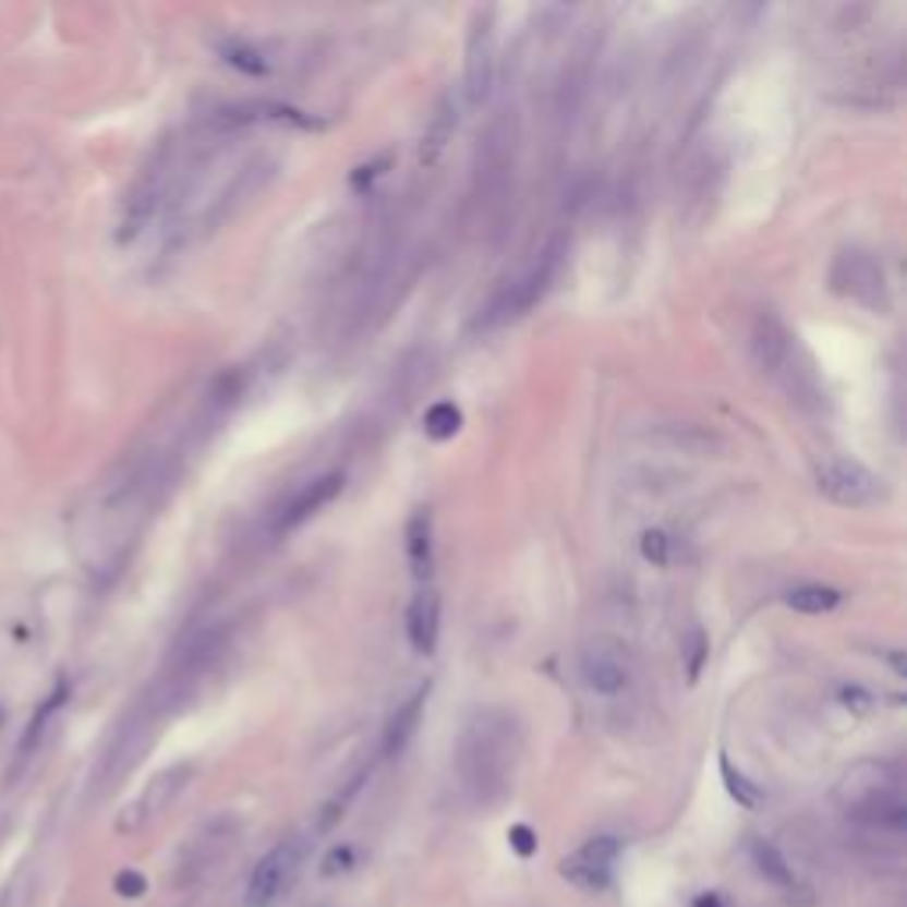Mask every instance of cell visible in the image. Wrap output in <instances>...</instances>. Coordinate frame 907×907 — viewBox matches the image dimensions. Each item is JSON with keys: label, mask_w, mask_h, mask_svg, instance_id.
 <instances>
[{"label": "cell", "mask_w": 907, "mask_h": 907, "mask_svg": "<svg viewBox=\"0 0 907 907\" xmlns=\"http://www.w3.org/2000/svg\"><path fill=\"white\" fill-rule=\"evenodd\" d=\"M404 631L419 656H433L439 642V592L433 585H425L411 595L404 614Z\"/></svg>", "instance_id": "5bb4252c"}, {"label": "cell", "mask_w": 907, "mask_h": 907, "mask_svg": "<svg viewBox=\"0 0 907 907\" xmlns=\"http://www.w3.org/2000/svg\"><path fill=\"white\" fill-rule=\"evenodd\" d=\"M340 489H344V472H326V475H316V479H309L302 489H294V496L288 504H283L277 510V518H274V535H288L294 529H302V524L312 518V515H319V510L337 500Z\"/></svg>", "instance_id": "30bf717a"}, {"label": "cell", "mask_w": 907, "mask_h": 907, "mask_svg": "<svg viewBox=\"0 0 907 907\" xmlns=\"http://www.w3.org/2000/svg\"><path fill=\"white\" fill-rule=\"evenodd\" d=\"M642 557L656 567H666V560H670V539H666V532L649 529L642 535Z\"/></svg>", "instance_id": "484cf974"}, {"label": "cell", "mask_w": 907, "mask_h": 907, "mask_svg": "<svg viewBox=\"0 0 907 907\" xmlns=\"http://www.w3.org/2000/svg\"><path fill=\"white\" fill-rule=\"evenodd\" d=\"M422 425H425V436L444 444V439H450L454 433L461 430V408L450 404V401H436L430 411H425Z\"/></svg>", "instance_id": "cb8c5ba5"}, {"label": "cell", "mask_w": 907, "mask_h": 907, "mask_svg": "<svg viewBox=\"0 0 907 907\" xmlns=\"http://www.w3.org/2000/svg\"><path fill=\"white\" fill-rule=\"evenodd\" d=\"M521 730L515 716L504 709H479L464 723L458 741V773L461 787L475 805L500 801L518 770Z\"/></svg>", "instance_id": "6da1fadb"}, {"label": "cell", "mask_w": 907, "mask_h": 907, "mask_svg": "<svg viewBox=\"0 0 907 907\" xmlns=\"http://www.w3.org/2000/svg\"><path fill=\"white\" fill-rule=\"evenodd\" d=\"M833 291H841L850 302H858L872 312L890 309V288H886V269L864 249H844L836 255V263L830 269Z\"/></svg>", "instance_id": "3957f363"}, {"label": "cell", "mask_w": 907, "mask_h": 907, "mask_svg": "<svg viewBox=\"0 0 907 907\" xmlns=\"http://www.w3.org/2000/svg\"><path fill=\"white\" fill-rule=\"evenodd\" d=\"M283 124V121H291V124H302L309 128L312 121L302 118V110H294L288 104H274V99H241V104H231V107H220L217 113H213V124L220 128V132H231V128H249V124Z\"/></svg>", "instance_id": "4fadbf2b"}, {"label": "cell", "mask_w": 907, "mask_h": 907, "mask_svg": "<svg viewBox=\"0 0 907 907\" xmlns=\"http://www.w3.org/2000/svg\"><path fill=\"white\" fill-rule=\"evenodd\" d=\"M425 702H430V685H422L404 705H397V713L390 716L387 723V730H383V755L394 759V755H401V751L408 748V741L415 737L419 730V723H422V709Z\"/></svg>", "instance_id": "9a60e30c"}, {"label": "cell", "mask_w": 907, "mask_h": 907, "mask_svg": "<svg viewBox=\"0 0 907 907\" xmlns=\"http://www.w3.org/2000/svg\"><path fill=\"white\" fill-rule=\"evenodd\" d=\"M354 864V847H334L330 855L323 858V875H337V872H348Z\"/></svg>", "instance_id": "f1b7e54d"}, {"label": "cell", "mask_w": 907, "mask_h": 907, "mask_svg": "<svg viewBox=\"0 0 907 907\" xmlns=\"http://www.w3.org/2000/svg\"><path fill=\"white\" fill-rule=\"evenodd\" d=\"M748 351H751V362H755L759 373L776 376L790 359L787 326L779 323L773 312H759L755 323H751V334H748Z\"/></svg>", "instance_id": "7c38bea8"}, {"label": "cell", "mask_w": 907, "mask_h": 907, "mask_svg": "<svg viewBox=\"0 0 907 907\" xmlns=\"http://www.w3.org/2000/svg\"><path fill=\"white\" fill-rule=\"evenodd\" d=\"M64 699H68V688H64V685H57V688H53V694H50V699H47V702H43V705L36 709V716H33V723H28V727H25L22 748H19V759H22V762H25L28 755H33L36 748H39L43 734H47L50 719L57 716V709L64 705Z\"/></svg>", "instance_id": "d6986e66"}, {"label": "cell", "mask_w": 907, "mask_h": 907, "mask_svg": "<svg viewBox=\"0 0 907 907\" xmlns=\"http://www.w3.org/2000/svg\"><path fill=\"white\" fill-rule=\"evenodd\" d=\"M560 875L567 879V883H575L578 890H585V893H600V890L609 886V869H603V864H595L589 858H581L578 850L571 858L560 861Z\"/></svg>", "instance_id": "ffe728a7"}, {"label": "cell", "mask_w": 907, "mask_h": 907, "mask_svg": "<svg viewBox=\"0 0 907 907\" xmlns=\"http://www.w3.org/2000/svg\"><path fill=\"white\" fill-rule=\"evenodd\" d=\"M578 674L585 680V688L592 694H603V699H614V694L628 691L631 685V663L624 656V649L614 642H595L581 652Z\"/></svg>", "instance_id": "9c48e42d"}, {"label": "cell", "mask_w": 907, "mask_h": 907, "mask_svg": "<svg viewBox=\"0 0 907 907\" xmlns=\"http://www.w3.org/2000/svg\"><path fill=\"white\" fill-rule=\"evenodd\" d=\"M189 779H192V765L189 762L170 765V770L156 773L149 784L142 787L138 798L132 805L121 808V815H118V822H113V830H118V833H138L142 826H149L156 815H164L167 808L178 801V794L189 787Z\"/></svg>", "instance_id": "5b68a950"}, {"label": "cell", "mask_w": 907, "mask_h": 907, "mask_svg": "<svg viewBox=\"0 0 907 907\" xmlns=\"http://www.w3.org/2000/svg\"><path fill=\"white\" fill-rule=\"evenodd\" d=\"M815 486L836 507H872L886 496L883 479H879L872 468H864L861 461H850V458L822 461Z\"/></svg>", "instance_id": "277c9868"}, {"label": "cell", "mask_w": 907, "mask_h": 907, "mask_svg": "<svg viewBox=\"0 0 907 907\" xmlns=\"http://www.w3.org/2000/svg\"><path fill=\"white\" fill-rule=\"evenodd\" d=\"M841 600H844V592L833 589V585H801V589H790L784 603L790 609H798V614L822 617V614H830V609L841 606Z\"/></svg>", "instance_id": "ac0fdd59"}, {"label": "cell", "mask_w": 907, "mask_h": 907, "mask_svg": "<svg viewBox=\"0 0 907 907\" xmlns=\"http://www.w3.org/2000/svg\"><path fill=\"white\" fill-rule=\"evenodd\" d=\"M404 553L411 564V575L425 581L433 575V515L419 507L404 524Z\"/></svg>", "instance_id": "e0dca14e"}, {"label": "cell", "mask_w": 907, "mask_h": 907, "mask_svg": "<svg viewBox=\"0 0 907 907\" xmlns=\"http://www.w3.org/2000/svg\"><path fill=\"white\" fill-rule=\"evenodd\" d=\"M507 844H510V850H515L518 858H532L535 850H539V836H535L532 826H524V822H518V826L507 830Z\"/></svg>", "instance_id": "4316f807"}, {"label": "cell", "mask_w": 907, "mask_h": 907, "mask_svg": "<svg viewBox=\"0 0 907 907\" xmlns=\"http://www.w3.org/2000/svg\"><path fill=\"white\" fill-rule=\"evenodd\" d=\"M220 57L231 68H238L241 75H266L269 71V61L252 47V43H241V39H227L223 47H220Z\"/></svg>", "instance_id": "7402d4cb"}, {"label": "cell", "mask_w": 907, "mask_h": 907, "mask_svg": "<svg viewBox=\"0 0 907 907\" xmlns=\"http://www.w3.org/2000/svg\"><path fill=\"white\" fill-rule=\"evenodd\" d=\"M298 858H302V847L294 841L288 844H277L269 855L255 864V872L249 875V907H266L274 904L283 886L291 883L294 872H298Z\"/></svg>", "instance_id": "8fae6325"}, {"label": "cell", "mask_w": 907, "mask_h": 907, "mask_svg": "<svg viewBox=\"0 0 907 907\" xmlns=\"http://www.w3.org/2000/svg\"><path fill=\"white\" fill-rule=\"evenodd\" d=\"M454 128H458V104H454V96L447 93L436 104L433 118L425 121V132H422V142H419V164L422 167H433L439 160V153H444L447 142L454 138Z\"/></svg>", "instance_id": "2e32d148"}, {"label": "cell", "mask_w": 907, "mask_h": 907, "mask_svg": "<svg viewBox=\"0 0 907 907\" xmlns=\"http://www.w3.org/2000/svg\"><path fill=\"white\" fill-rule=\"evenodd\" d=\"M751 858H755V869L770 879L773 886L779 890H790L794 886V869L787 864V858L779 855L776 844L770 841H751Z\"/></svg>", "instance_id": "44dd1931"}, {"label": "cell", "mask_w": 907, "mask_h": 907, "mask_svg": "<svg viewBox=\"0 0 907 907\" xmlns=\"http://www.w3.org/2000/svg\"><path fill=\"white\" fill-rule=\"evenodd\" d=\"M113 890H118L124 900H138L142 893H146V875L135 872V869H121L118 875H113Z\"/></svg>", "instance_id": "83f0119b"}, {"label": "cell", "mask_w": 907, "mask_h": 907, "mask_svg": "<svg viewBox=\"0 0 907 907\" xmlns=\"http://www.w3.org/2000/svg\"><path fill=\"white\" fill-rule=\"evenodd\" d=\"M719 776H723V787H727V794L741 808H759L762 805V790L751 784V779L741 770H734L727 755H719Z\"/></svg>", "instance_id": "603a6c76"}, {"label": "cell", "mask_w": 907, "mask_h": 907, "mask_svg": "<svg viewBox=\"0 0 907 907\" xmlns=\"http://www.w3.org/2000/svg\"><path fill=\"white\" fill-rule=\"evenodd\" d=\"M496 75V39H493V11H475L464 43V96L472 107H482L493 93Z\"/></svg>", "instance_id": "8992f818"}, {"label": "cell", "mask_w": 907, "mask_h": 907, "mask_svg": "<svg viewBox=\"0 0 907 907\" xmlns=\"http://www.w3.org/2000/svg\"><path fill=\"white\" fill-rule=\"evenodd\" d=\"M167 181H170V149H160L153 156V164L142 170V178L135 181L132 195H128L124 213H121V227H118V241H132L142 227H149V220L160 209L164 195H167Z\"/></svg>", "instance_id": "52a82bcc"}, {"label": "cell", "mask_w": 907, "mask_h": 907, "mask_svg": "<svg viewBox=\"0 0 907 907\" xmlns=\"http://www.w3.org/2000/svg\"><path fill=\"white\" fill-rule=\"evenodd\" d=\"M691 907H730L727 900L719 897V893H702V897H694Z\"/></svg>", "instance_id": "f546056e"}, {"label": "cell", "mask_w": 907, "mask_h": 907, "mask_svg": "<svg viewBox=\"0 0 907 907\" xmlns=\"http://www.w3.org/2000/svg\"><path fill=\"white\" fill-rule=\"evenodd\" d=\"M553 277H557V249H549V252L539 255V259L529 269H524V274L515 283H510V288L500 298H496L493 309H489V316H486V326L510 323V319L524 316L529 309H535L539 298L549 291Z\"/></svg>", "instance_id": "ba28073f"}, {"label": "cell", "mask_w": 907, "mask_h": 907, "mask_svg": "<svg viewBox=\"0 0 907 907\" xmlns=\"http://www.w3.org/2000/svg\"><path fill=\"white\" fill-rule=\"evenodd\" d=\"M836 801L847 808V815L890 833L907 826V805L900 794V776L886 762H858L844 773L836 787Z\"/></svg>", "instance_id": "7a4b0ae2"}, {"label": "cell", "mask_w": 907, "mask_h": 907, "mask_svg": "<svg viewBox=\"0 0 907 907\" xmlns=\"http://www.w3.org/2000/svg\"><path fill=\"white\" fill-rule=\"evenodd\" d=\"M581 858H589L595 864H603V869H609L614 864V858L620 855V841H614V836H592V841L578 850Z\"/></svg>", "instance_id": "d4e9b609"}]
</instances>
